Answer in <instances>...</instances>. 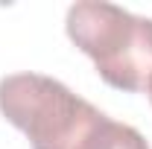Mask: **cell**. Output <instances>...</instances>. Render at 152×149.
<instances>
[{
    "mask_svg": "<svg viewBox=\"0 0 152 149\" xmlns=\"http://www.w3.org/2000/svg\"><path fill=\"white\" fill-rule=\"evenodd\" d=\"M67 38L94 61L105 85L129 93L146 91L152 79V18L102 0H82L67 9Z\"/></svg>",
    "mask_w": 152,
    "mask_h": 149,
    "instance_id": "1",
    "label": "cell"
},
{
    "mask_svg": "<svg viewBox=\"0 0 152 149\" xmlns=\"http://www.w3.org/2000/svg\"><path fill=\"white\" fill-rule=\"evenodd\" d=\"M0 114L26 134L32 149H82L108 114L41 73L0 79Z\"/></svg>",
    "mask_w": 152,
    "mask_h": 149,
    "instance_id": "2",
    "label": "cell"
},
{
    "mask_svg": "<svg viewBox=\"0 0 152 149\" xmlns=\"http://www.w3.org/2000/svg\"><path fill=\"white\" fill-rule=\"evenodd\" d=\"M82 149H149L146 137L129 123H117L111 117L102 120V126L88 137Z\"/></svg>",
    "mask_w": 152,
    "mask_h": 149,
    "instance_id": "3",
    "label": "cell"
},
{
    "mask_svg": "<svg viewBox=\"0 0 152 149\" xmlns=\"http://www.w3.org/2000/svg\"><path fill=\"white\" fill-rule=\"evenodd\" d=\"M146 93H149V99H152V79H149V85H146Z\"/></svg>",
    "mask_w": 152,
    "mask_h": 149,
    "instance_id": "4",
    "label": "cell"
}]
</instances>
